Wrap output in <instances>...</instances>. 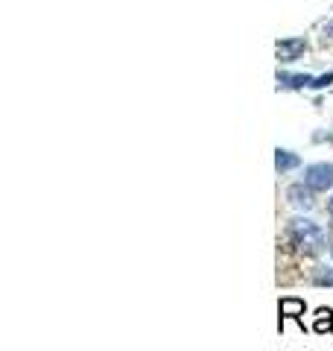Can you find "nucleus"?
I'll return each mask as SVG.
<instances>
[{
	"mask_svg": "<svg viewBox=\"0 0 333 351\" xmlns=\"http://www.w3.org/2000/svg\"><path fill=\"white\" fill-rule=\"evenodd\" d=\"M284 234H286V240H290V246L304 258H319V255H325V252L330 249V237L325 234V228H321L316 219H310V217L286 219Z\"/></svg>",
	"mask_w": 333,
	"mask_h": 351,
	"instance_id": "nucleus-1",
	"label": "nucleus"
},
{
	"mask_svg": "<svg viewBox=\"0 0 333 351\" xmlns=\"http://www.w3.org/2000/svg\"><path fill=\"white\" fill-rule=\"evenodd\" d=\"M304 184L313 188L316 193L333 191V161H316L304 167Z\"/></svg>",
	"mask_w": 333,
	"mask_h": 351,
	"instance_id": "nucleus-2",
	"label": "nucleus"
},
{
	"mask_svg": "<svg viewBox=\"0 0 333 351\" xmlns=\"http://www.w3.org/2000/svg\"><path fill=\"white\" fill-rule=\"evenodd\" d=\"M286 202H290L295 211H310V208H316V191L307 188L304 182L290 184V188H286Z\"/></svg>",
	"mask_w": 333,
	"mask_h": 351,
	"instance_id": "nucleus-3",
	"label": "nucleus"
},
{
	"mask_svg": "<svg viewBox=\"0 0 333 351\" xmlns=\"http://www.w3.org/2000/svg\"><path fill=\"white\" fill-rule=\"evenodd\" d=\"M304 311H307L304 299H295V295H286V299H281V302H278V313H281V328H284V319H295L298 325L304 328Z\"/></svg>",
	"mask_w": 333,
	"mask_h": 351,
	"instance_id": "nucleus-4",
	"label": "nucleus"
},
{
	"mask_svg": "<svg viewBox=\"0 0 333 351\" xmlns=\"http://www.w3.org/2000/svg\"><path fill=\"white\" fill-rule=\"evenodd\" d=\"M307 50V41L304 38H284V41H278V62H295V59H301V53Z\"/></svg>",
	"mask_w": 333,
	"mask_h": 351,
	"instance_id": "nucleus-5",
	"label": "nucleus"
},
{
	"mask_svg": "<svg viewBox=\"0 0 333 351\" xmlns=\"http://www.w3.org/2000/svg\"><path fill=\"white\" fill-rule=\"evenodd\" d=\"M313 85V76L307 73H281L278 71V88H284V91H298V88H307Z\"/></svg>",
	"mask_w": 333,
	"mask_h": 351,
	"instance_id": "nucleus-6",
	"label": "nucleus"
},
{
	"mask_svg": "<svg viewBox=\"0 0 333 351\" xmlns=\"http://www.w3.org/2000/svg\"><path fill=\"white\" fill-rule=\"evenodd\" d=\"M298 164H301L298 152H293V149H281V147L275 149V170H278V173H290V170L298 167Z\"/></svg>",
	"mask_w": 333,
	"mask_h": 351,
	"instance_id": "nucleus-7",
	"label": "nucleus"
},
{
	"mask_svg": "<svg viewBox=\"0 0 333 351\" xmlns=\"http://www.w3.org/2000/svg\"><path fill=\"white\" fill-rule=\"evenodd\" d=\"M313 331L316 334H330L333 331V311L330 307H319L313 316Z\"/></svg>",
	"mask_w": 333,
	"mask_h": 351,
	"instance_id": "nucleus-8",
	"label": "nucleus"
},
{
	"mask_svg": "<svg viewBox=\"0 0 333 351\" xmlns=\"http://www.w3.org/2000/svg\"><path fill=\"white\" fill-rule=\"evenodd\" d=\"M310 284H316V287H333V267H325V263L313 267L310 269Z\"/></svg>",
	"mask_w": 333,
	"mask_h": 351,
	"instance_id": "nucleus-9",
	"label": "nucleus"
},
{
	"mask_svg": "<svg viewBox=\"0 0 333 351\" xmlns=\"http://www.w3.org/2000/svg\"><path fill=\"white\" fill-rule=\"evenodd\" d=\"M321 44H325V47H333V18L321 27Z\"/></svg>",
	"mask_w": 333,
	"mask_h": 351,
	"instance_id": "nucleus-10",
	"label": "nucleus"
},
{
	"mask_svg": "<svg viewBox=\"0 0 333 351\" xmlns=\"http://www.w3.org/2000/svg\"><path fill=\"white\" fill-rule=\"evenodd\" d=\"M328 85H333V73H321V76H316L310 88H328Z\"/></svg>",
	"mask_w": 333,
	"mask_h": 351,
	"instance_id": "nucleus-11",
	"label": "nucleus"
},
{
	"mask_svg": "<svg viewBox=\"0 0 333 351\" xmlns=\"http://www.w3.org/2000/svg\"><path fill=\"white\" fill-rule=\"evenodd\" d=\"M328 214H330V219H333V196L328 199Z\"/></svg>",
	"mask_w": 333,
	"mask_h": 351,
	"instance_id": "nucleus-12",
	"label": "nucleus"
},
{
	"mask_svg": "<svg viewBox=\"0 0 333 351\" xmlns=\"http://www.w3.org/2000/svg\"><path fill=\"white\" fill-rule=\"evenodd\" d=\"M325 138H328L330 144H333V135H316V141H325Z\"/></svg>",
	"mask_w": 333,
	"mask_h": 351,
	"instance_id": "nucleus-13",
	"label": "nucleus"
},
{
	"mask_svg": "<svg viewBox=\"0 0 333 351\" xmlns=\"http://www.w3.org/2000/svg\"><path fill=\"white\" fill-rule=\"evenodd\" d=\"M330 255H333V226H330Z\"/></svg>",
	"mask_w": 333,
	"mask_h": 351,
	"instance_id": "nucleus-14",
	"label": "nucleus"
}]
</instances>
